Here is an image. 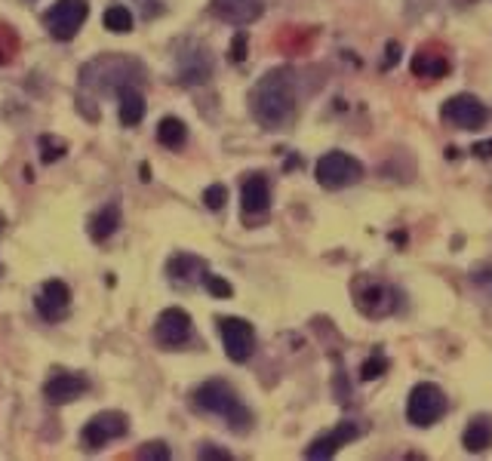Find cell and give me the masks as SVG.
I'll return each instance as SVG.
<instances>
[{
	"label": "cell",
	"instance_id": "cell-16",
	"mask_svg": "<svg viewBox=\"0 0 492 461\" xmlns=\"http://www.w3.org/2000/svg\"><path fill=\"white\" fill-rule=\"evenodd\" d=\"M241 200H243V212L246 216H262L271 206V188L265 176H250L241 188Z\"/></svg>",
	"mask_w": 492,
	"mask_h": 461
},
{
	"label": "cell",
	"instance_id": "cell-2",
	"mask_svg": "<svg viewBox=\"0 0 492 461\" xmlns=\"http://www.w3.org/2000/svg\"><path fill=\"white\" fill-rule=\"evenodd\" d=\"M145 65L132 56L121 52H105L96 56L81 68V86L90 92H121L123 86H142Z\"/></svg>",
	"mask_w": 492,
	"mask_h": 461
},
{
	"label": "cell",
	"instance_id": "cell-6",
	"mask_svg": "<svg viewBox=\"0 0 492 461\" xmlns=\"http://www.w3.org/2000/svg\"><path fill=\"white\" fill-rule=\"evenodd\" d=\"M86 16H90V4L86 0H56L44 12V25L56 40H75L77 31L83 28Z\"/></svg>",
	"mask_w": 492,
	"mask_h": 461
},
{
	"label": "cell",
	"instance_id": "cell-14",
	"mask_svg": "<svg viewBox=\"0 0 492 461\" xmlns=\"http://www.w3.org/2000/svg\"><path fill=\"white\" fill-rule=\"evenodd\" d=\"M35 305H37V311H41V317L46 320H62L65 314H68V307H71V290L62 283V280H46L44 283V290H41V296L35 298Z\"/></svg>",
	"mask_w": 492,
	"mask_h": 461
},
{
	"label": "cell",
	"instance_id": "cell-31",
	"mask_svg": "<svg viewBox=\"0 0 492 461\" xmlns=\"http://www.w3.org/2000/svg\"><path fill=\"white\" fill-rule=\"evenodd\" d=\"M397 62H401V44H394V40H391V44H388V59H382V68H394Z\"/></svg>",
	"mask_w": 492,
	"mask_h": 461
},
{
	"label": "cell",
	"instance_id": "cell-20",
	"mask_svg": "<svg viewBox=\"0 0 492 461\" xmlns=\"http://www.w3.org/2000/svg\"><path fill=\"white\" fill-rule=\"evenodd\" d=\"M157 142H161L163 148L179 151L185 142H188V126H185L179 117H163L161 126H157Z\"/></svg>",
	"mask_w": 492,
	"mask_h": 461
},
{
	"label": "cell",
	"instance_id": "cell-27",
	"mask_svg": "<svg viewBox=\"0 0 492 461\" xmlns=\"http://www.w3.org/2000/svg\"><path fill=\"white\" fill-rule=\"evenodd\" d=\"M41 148H44V163H52L65 154V142L62 139H52V136H44L41 139Z\"/></svg>",
	"mask_w": 492,
	"mask_h": 461
},
{
	"label": "cell",
	"instance_id": "cell-22",
	"mask_svg": "<svg viewBox=\"0 0 492 461\" xmlns=\"http://www.w3.org/2000/svg\"><path fill=\"white\" fill-rule=\"evenodd\" d=\"M449 65L447 59H431L428 52H418L416 59H412V75L416 77H440L447 75Z\"/></svg>",
	"mask_w": 492,
	"mask_h": 461
},
{
	"label": "cell",
	"instance_id": "cell-8",
	"mask_svg": "<svg viewBox=\"0 0 492 461\" xmlns=\"http://www.w3.org/2000/svg\"><path fill=\"white\" fill-rule=\"evenodd\" d=\"M126 422L123 412H99V416H92L90 422L83 425L81 437H83V446L86 449H102V446H108L111 440H121L126 433Z\"/></svg>",
	"mask_w": 492,
	"mask_h": 461
},
{
	"label": "cell",
	"instance_id": "cell-23",
	"mask_svg": "<svg viewBox=\"0 0 492 461\" xmlns=\"http://www.w3.org/2000/svg\"><path fill=\"white\" fill-rule=\"evenodd\" d=\"M102 22H105V28L115 31V35H126V31H132V12L126 10V6L115 4V6H108V10H105Z\"/></svg>",
	"mask_w": 492,
	"mask_h": 461
},
{
	"label": "cell",
	"instance_id": "cell-26",
	"mask_svg": "<svg viewBox=\"0 0 492 461\" xmlns=\"http://www.w3.org/2000/svg\"><path fill=\"white\" fill-rule=\"evenodd\" d=\"M225 200H228V188H225V185H210V188L203 191V203L210 206V210H222Z\"/></svg>",
	"mask_w": 492,
	"mask_h": 461
},
{
	"label": "cell",
	"instance_id": "cell-32",
	"mask_svg": "<svg viewBox=\"0 0 492 461\" xmlns=\"http://www.w3.org/2000/svg\"><path fill=\"white\" fill-rule=\"evenodd\" d=\"M474 154H477V157H492V139H489V142H477Z\"/></svg>",
	"mask_w": 492,
	"mask_h": 461
},
{
	"label": "cell",
	"instance_id": "cell-28",
	"mask_svg": "<svg viewBox=\"0 0 492 461\" xmlns=\"http://www.w3.org/2000/svg\"><path fill=\"white\" fill-rule=\"evenodd\" d=\"M385 372V360L382 357H369L367 363L361 366V378H367V382H372V378H378Z\"/></svg>",
	"mask_w": 492,
	"mask_h": 461
},
{
	"label": "cell",
	"instance_id": "cell-33",
	"mask_svg": "<svg viewBox=\"0 0 492 461\" xmlns=\"http://www.w3.org/2000/svg\"><path fill=\"white\" fill-rule=\"evenodd\" d=\"M489 280H492V271H489Z\"/></svg>",
	"mask_w": 492,
	"mask_h": 461
},
{
	"label": "cell",
	"instance_id": "cell-13",
	"mask_svg": "<svg viewBox=\"0 0 492 461\" xmlns=\"http://www.w3.org/2000/svg\"><path fill=\"white\" fill-rule=\"evenodd\" d=\"M210 10L228 25H252L256 19H262L265 4L262 0H212Z\"/></svg>",
	"mask_w": 492,
	"mask_h": 461
},
{
	"label": "cell",
	"instance_id": "cell-19",
	"mask_svg": "<svg viewBox=\"0 0 492 461\" xmlns=\"http://www.w3.org/2000/svg\"><path fill=\"white\" fill-rule=\"evenodd\" d=\"M117 228H121V210L111 203V206H105L102 212H96V216H92L90 237L96 240V243H105V240H108Z\"/></svg>",
	"mask_w": 492,
	"mask_h": 461
},
{
	"label": "cell",
	"instance_id": "cell-4",
	"mask_svg": "<svg viewBox=\"0 0 492 461\" xmlns=\"http://www.w3.org/2000/svg\"><path fill=\"white\" fill-rule=\"evenodd\" d=\"M314 176L327 191L351 188V185H357L363 179V163L357 157H351V154H345V151H329V154H323V157L317 160Z\"/></svg>",
	"mask_w": 492,
	"mask_h": 461
},
{
	"label": "cell",
	"instance_id": "cell-24",
	"mask_svg": "<svg viewBox=\"0 0 492 461\" xmlns=\"http://www.w3.org/2000/svg\"><path fill=\"white\" fill-rule=\"evenodd\" d=\"M203 286L210 290L212 298H231V296H234L231 283H228V280L218 277V274H203Z\"/></svg>",
	"mask_w": 492,
	"mask_h": 461
},
{
	"label": "cell",
	"instance_id": "cell-18",
	"mask_svg": "<svg viewBox=\"0 0 492 461\" xmlns=\"http://www.w3.org/2000/svg\"><path fill=\"white\" fill-rule=\"evenodd\" d=\"M121 99V123L123 126H139L145 120V96L139 92V86H123L117 92Z\"/></svg>",
	"mask_w": 492,
	"mask_h": 461
},
{
	"label": "cell",
	"instance_id": "cell-11",
	"mask_svg": "<svg viewBox=\"0 0 492 461\" xmlns=\"http://www.w3.org/2000/svg\"><path fill=\"white\" fill-rule=\"evenodd\" d=\"M357 437H361V425L357 422H338L329 433L317 437L314 443L305 449V458H314V461L332 458L338 449H342V446H348L351 440H357Z\"/></svg>",
	"mask_w": 492,
	"mask_h": 461
},
{
	"label": "cell",
	"instance_id": "cell-30",
	"mask_svg": "<svg viewBox=\"0 0 492 461\" xmlns=\"http://www.w3.org/2000/svg\"><path fill=\"white\" fill-rule=\"evenodd\" d=\"M201 458H216V461H231V452H225V449H216V446H201V452H197Z\"/></svg>",
	"mask_w": 492,
	"mask_h": 461
},
{
	"label": "cell",
	"instance_id": "cell-7",
	"mask_svg": "<svg viewBox=\"0 0 492 461\" xmlns=\"http://www.w3.org/2000/svg\"><path fill=\"white\" fill-rule=\"evenodd\" d=\"M218 332H222V345L228 360L234 363H246L256 351V330L241 317H222L218 320Z\"/></svg>",
	"mask_w": 492,
	"mask_h": 461
},
{
	"label": "cell",
	"instance_id": "cell-29",
	"mask_svg": "<svg viewBox=\"0 0 492 461\" xmlns=\"http://www.w3.org/2000/svg\"><path fill=\"white\" fill-rule=\"evenodd\" d=\"M243 59H246V35L241 31L234 37V44H231V62H243Z\"/></svg>",
	"mask_w": 492,
	"mask_h": 461
},
{
	"label": "cell",
	"instance_id": "cell-1",
	"mask_svg": "<svg viewBox=\"0 0 492 461\" xmlns=\"http://www.w3.org/2000/svg\"><path fill=\"white\" fill-rule=\"evenodd\" d=\"M252 117L268 130H281L296 115V80L290 71H271L252 86Z\"/></svg>",
	"mask_w": 492,
	"mask_h": 461
},
{
	"label": "cell",
	"instance_id": "cell-3",
	"mask_svg": "<svg viewBox=\"0 0 492 461\" xmlns=\"http://www.w3.org/2000/svg\"><path fill=\"white\" fill-rule=\"evenodd\" d=\"M194 403H197V409L225 418V422L231 425V431H237V433L250 431V422H252L250 409H246L243 400L237 397L234 387H231L228 382H222V378H212V382L197 387Z\"/></svg>",
	"mask_w": 492,
	"mask_h": 461
},
{
	"label": "cell",
	"instance_id": "cell-17",
	"mask_svg": "<svg viewBox=\"0 0 492 461\" xmlns=\"http://www.w3.org/2000/svg\"><path fill=\"white\" fill-rule=\"evenodd\" d=\"M462 446L468 452H487L492 446V418H471L468 427H464V437H462Z\"/></svg>",
	"mask_w": 492,
	"mask_h": 461
},
{
	"label": "cell",
	"instance_id": "cell-34",
	"mask_svg": "<svg viewBox=\"0 0 492 461\" xmlns=\"http://www.w3.org/2000/svg\"><path fill=\"white\" fill-rule=\"evenodd\" d=\"M0 225H4V219H0Z\"/></svg>",
	"mask_w": 492,
	"mask_h": 461
},
{
	"label": "cell",
	"instance_id": "cell-21",
	"mask_svg": "<svg viewBox=\"0 0 492 461\" xmlns=\"http://www.w3.org/2000/svg\"><path fill=\"white\" fill-rule=\"evenodd\" d=\"M206 274V265L197 256H188V252H179V256L170 258V277L172 280H197Z\"/></svg>",
	"mask_w": 492,
	"mask_h": 461
},
{
	"label": "cell",
	"instance_id": "cell-25",
	"mask_svg": "<svg viewBox=\"0 0 492 461\" xmlns=\"http://www.w3.org/2000/svg\"><path fill=\"white\" fill-rule=\"evenodd\" d=\"M136 456L142 461H166L170 458V449H166V443H161V440H155V443H145Z\"/></svg>",
	"mask_w": 492,
	"mask_h": 461
},
{
	"label": "cell",
	"instance_id": "cell-9",
	"mask_svg": "<svg viewBox=\"0 0 492 461\" xmlns=\"http://www.w3.org/2000/svg\"><path fill=\"white\" fill-rule=\"evenodd\" d=\"M443 120L452 126H458V130H480V126L489 120V111L480 99L462 92V96H452L449 102L443 105Z\"/></svg>",
	"mask_w": 492,
	"mask_h": 461
},
{
	"label": "cell",
	"instance_id": "cell-15",
	"mask_svg": "<svg viewBox=\"0 0 492 461\" xmlns=\"http://www.w3.org/2000/svg\"><path fill=\"white\" fill-rule=\"evenodd\" d=\"M86 391H90V382H86L83 376H75V372H56V376L44 385V397L50 400L52 406L71 403V400H77Z\"/></svg>",
	"mask_w": 492,
	"mask_h": 461
},
{
	"label": "cell",
	"instance_id": "cell-5",
	"mask_svg": "<svg viewBox=\"0 0 492 461\" xmlns=\"http://www.w3.org/2000/svg\"><path fill=\"white\" fill-rule=\"evenodd\" d=\"M447 393L440 391L437 385L431 382H422L409 391V400H407V418L416 427H431L437 425L443 416H447Z\"/></svg>",
	"mask_w": 492,
	"mask_h": 461
},
{
	"label": "cell",
	"instance_id": "cell-12",
	"mask_svg": "<svg viewBox=\"0 0 492 461\" xmlns=\"http://www.w3.org/2000/svg\"><path fill=\"white\" fill-rule=\"evenodd\" d=\"M191 50H182V52H176V75L182 83H188V86H194V83H206L212 75V62H210V56H206V50L201 44H188Z\"/></svg>",
	"mask_w": 492,
	"mask_h": 461
},
{
	"label": "cell",
	"instance_id": "cell-10",
	"mask_svg": "<svg viewBox=\"0 0 492 461\" xmlns=\"http://www.w3.org/2000/svg\"><path fill=\"white\" fill-rule=\"evenodd\" d=\"M155 336L163 347H182L191 338V317L182 307H166L157 317Z\"/></svg>",
	"mask_w": 492,
	"mask_h": 461
}]
</instances>
